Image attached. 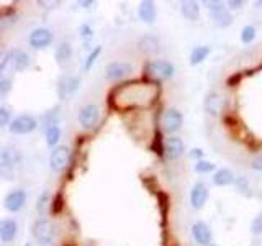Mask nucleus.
I'll use <instances>...</instances> for the list:
<instances>
[{"instance_id": "1", "label": "nucleus", "mask_w": 262, "mask_h": 246, "mask_svg": "<svg viewBox=\"0 0 262 246\" xmlns=\"http://www.w3.org/2000/svg\"><path fill=\"white\" fill-rule=\"evenodd\" d=\"M79 89H80V77L68 74V76H62L59 82H57V97L61 100H69L71 97L76 95Z\"/></svg>"}, {"instance_id": "2", "label": "nucleus", "mask_w": 262, "mask_h": 246, "mask_svg": "<svg viewBox=\"0 0 262 246\" xmlns=\"http://www.w3.org/2000/svg\"><path fill=\"white\" fill-rule=\"evenodd\" d=\"M146 72L154 79L164 80V79H170L172 76H174L176 68H174V64L169 63V61L156 59V61H151L149 64H147Z\"/></svg>"}, {"instance_id": "3", "label": "nucleus", "mask_w": 262, "mask_h": 246, "mask_svg": "<svg viewBox=\"0 0 262 246\" xmlns=\"http://www.w3.org/2000/svg\"><path fill=\"white\" fill-rule=\"evenodd\" d=\"M69 161H71V150L64 145L56 146L51 151V154H49V168L56 172L64 171L68 168Z\"/></svg>"}, {"instance_id": "4", "label": "nucleus", "mask_w": 262, "mask_h": 246, "mask_svg": "<svg viewBox=\"0 0 262 246\" xmlns=\"http://www.w3.org/2000/svg\"><path fill=\"white\" fill-rule=\"evenodd\" d=\"M36 127H38V121L35 117H31V115H20V117L12 120V123L8 125V130H10V133L13 135H27V133H31V131H35Z\"/></svg>"}, {"instance_id": "5", "label": "nucleus", "mask_w": 262, "mask_h": 246, "mask_svg": "<svg viewBox=\"0 0 262 246\" xmlns=\"http://www.w3.org/2000/svg\"><path fill=\"white\" fill-rule=\"evenodd\" d=\"M53 39H54L53 31L49 28L41 27V28H35L30 33L28 43L31 48H35V49H45L53 43Z\"/></svg>"}, {"instance_id": "6", "label": "nucleus", "mask_w": 262, "mask_h": 246, "mask_svg": "<svg viewBox=\"0 0 262 246\" xmlns=\"http://www.w3.org/2000/svg\"><path fill=\"white\" fill-rule=\"evenodd\" d=\"M77 118H79V123L82 125V128L92 130V128L97 127L98 118H100V110H98L97 105L89 104L85 107H82L79 115H77Z\"/></svg>"}, {"instance_id": "7", "label": "nucleus", "mask_w": 262, "mask_h": 246, "mask_svg": "<svg viewBox=\"0 0 262 246\" xmlns=\"http://www.w3.org/2000/svg\"><path fill=\"white\" fill-rule=\"evenodd\" d=\"M33 233L39 246H51L53 241V225L49 223V220L46 218H39L36 220L35 228H33Z\"/></svg>"}, {"instance_id": "8", "label": "nucleus", "mask_w": 262, "mask_h": 246, "mask_svg": "<svg viewBox=\"0 0 262 246\" xmlns=\"http://www.w3.org/2000/svg\"><path fill=\"white\" fill-rule=\"evenodd\" d=\"M131 72H133V64L117 61V63H112L106 66L105 77L108 80H121V79L128 77Z\"/></svg>"}, {"instance_id": "9", "label": "nucleus", "mask_w": 262, "mask_h": 246, "mask_svg": "<svg viewBox=\"0 0 262 246\" xmlns=\"http://www.w3.org/2000/svg\"><path fill=\"white\" fill-rule=\"evenodd\" d=\"M21 161V153L13 146H7L0 151V168L2 171L13 169L15 166H18Z\"/></svg>"}, {"instance_id": "10", "label": "nucleus", "mask_w": 262, "mask_h": 246, "mask_svg": "<svg viewBox=\"0 0 262 246\" xmlns=\"http://www.w3.org/2000/svg\"><path fill=\"white\" fill-rule=\"evenodd\" d=\"M182 113H180L177 109H169L166 110V113H164L162 117V127L166 131H169V133H176V131L180 130V127H182Z\"/></svg>"}, {"instance_id": "11", "label": "nucleus", "mask_w": 262, "mask_h": 246, "mask_svg": "<svg viewBox=\"0 0 262 246\" xmlns=\"http://www.w3.org/2000/svg\"><path fill=\"white\" fill-rule=\"evenodd\" d=\"M203 107H205V112L208 115H211V117H218V115L223 112L225 100L218 92H208L207 97H205Z\"/></svg>"}, {"instance_id": "12", "label": "nucleus", "mask_w": 262, "mask_h": 246, "mask_svg": "<svg viewBox=\"0 0 262 246\" xmlns=\"http://www.w3.org/2000/svg\"><path fill=\"white\" fill-rule=\"evenodd\" d=\"M25 202H27V194H25V191H21V189H15V191L7 194L4 205L8 212H18L23 209Z\"/></svg>"}, {"instance_id": "13", "label": "nucleus", "mask_w": 262, "mask_h": 246, "mask_svg": "<svg viewBox=\"0 0 262 246\" xmlns=\"http://www.w3.org/2000/svg\"><path fill=\"white\" fill-rule=\"evenodd\" d=\"M192 235H193V240L202 246H210L211 238H213L211 230L205 221H196V223L192 225Z\"/></svg>"}, {"instance_id": "14", "label": "nucleus", "mask_w": 262, "mask_h": 246, "mask_svg": "<svg viewBox=\"0 0 262 246\" xmlns=\"http://www.w3.org/2000/svg\"><path fill=\"white\" fill-rule=\"evenodd\" d=\"M207 199H208V189L205 184L202 182H196L192 189L190 192V203L195 210H200L205 207V203H207Z\"/></svg>"}, {"instance_id": "15", "label": "nucleus", "mask_w": 262, "mask_h": 246, "mask_svg": "<svg viewBox=\"0 0 262 246\" xmlns=\"http://www.w3.org/2000/svg\"><path fill=\"white\" fill-rule=\"evenodd\" d=\"M184 141L179 136H169L166 139V145H164V151L169 159H177L182 156L184 153Z\"/></svg>"}, {"instance_id": "16", "label": "nucleus", "mask_w": 262, "mask_h": 246, "mask_svg": "<svg viewBox=\"0 0 262 246\" xmlns=\"http://www.w3.org/2000/svg\"><path fill=\"white\" fill-rule=\"evenodd\" d=\"M16 232H18V225L13 218H4L0 221V240H2V243L13 241Z\"/></svg>"}, {"instance_id": "17", "label": "nucleus", "mask_w": 262, "mask_h": 246, "mask_svg": "<svg viewBox=\"0 0 262 246\" xmlns=\"http://www.w3.org/2000/svg\"><path fill=\"white\" fill-rule=\"evenodd\" d=\"M138 51L143 54H156L159 51V39L152 35H144L138 39Z\"/></svg>"}, {"instance_id": "18", "label": "nucleus", "mask_w": 262, "mask_h": 246, "mask_svg": "<svg viewBox=\"0 0 262 246\" xmlns=\"http://www.w3.org/2000/svg\"><path fill=\"white\" fill-rule=\"evenodd\" d=\"M10 63L16 71L21 72L30 68L31 59L28 53L21 51V49H13V51H10Z\"/></svg>"}, {"instance_id": "19", "label": "nucleus", "mask_w": 262, "mask_h": 246, "mask_svg": "<svg viewBox=\"0 0 262 246\" xmlns=\"http://www.w3.org/2000/svg\"><path fill=\"white\" fill-rule=\"evenodd\" d=\"M138 16L144 23H152L156 20V5L151 0H144V2H141L138 7Z\"/></svg>"}, {"instance_id": "20", "label": "nucleus", "mask_w": 262, "mask_h": 246, "mask_svg": "<svg viewBox=\"0 0 262 246\" xmlns=\"http://www.w3.org/2000/svg\"><path fill=\"white\" fill-rule=\"evenodd\" d=\"M180 12H182V15L185 16L187 20H196L200 15V7L196 2H193V0H185V2L180 4Z\"/></svg>"}, {"instance_id": "21", "label": "nucleus", "mask_w": 262, "mask_h": 246, "mask_svg": "<svg viewBox=\"0 0 262 246\" xmlns=\"http://www.w3.org/2000/svg\"><path fill=\"white\" fill-rule=\"evenodd\" d=\"M234 180H236L234 174L229 169H218L215 172V176H213V182H215V186H220V187L233 184Z\"/></svg>"}, {"instance_id": "22", "label": "nucleus", "mask_w": 262, "mask_h": 246, "mask_svg": "<svg viewBox=\"0 0 262 246\" xmlns=\"http://www.w3.org/2000/svg\"><path fill=\"white\" fill-rule=\"evenodd\" d=\"M72 57V46L69 43H61L56 49V61L59 66H64L66 63H69Z\"/></svg>"}, {"instance_id": "23", "label": "nucleus", "mask_w": 262, "mask_h": 246, "mask_svg": "<svg viewBox=\"0 0 262 246\" xmlns=\"http://www.w3.org/2000/svg\"><path fill=\"white\" fill-rule=\"evenodd\" d=\"M210 51H211L210 46H196V48H193L192 53H190V64L196 66V64L203 63L208 57Z\"/></svg>"}, {"instance_id": "24", "label": "nucleus", "mask_w": 262, "mask_h": 246, "mask_svg": "<svg viewBox=\"0 0 262 246\" xmlns=\"http://www.w3.org/2000/svg\"><path fill=\"white\" fill-rule=\"evenodd\" d=\"M213 22H215L216 27H220V28H226V27H229V25L233 23V16H231V13H229V12L226 10V8H225V10L213 13Z\"/></svg>"}, {"instance_id": "25", "label": "nucleus", "mask_w": 262, "mask_h": 246, "mask_svg": "<svg viewBox=\"0 0 262 246\" xmlns=\"http://www.w3.org/2000/svg\"><path fill=\"white\" fill-rule=\"evenodd\" d=\"M59 138H61V130L57 125H51L46 128V143L49 148H54L57 146V143H59Z\"/></svg>"}, {"instance_id": "26", "label": "nucleus", "mask_w": 262, "mask_h": 246, "mask_svg": "<svg viewBox=\"0 0 262 246\" xmlns=\"http://www.w3.org/2000/svg\"><path fill=\"white\" fill-rule=\"evenodd\" d=\"M100 53H102V48H100V46H97V48L92 49V51H90V54L87 56V59H85V63H84V71H85V72L92 69V66L95 64L97 57L100 56Z\"/></svg>"}, {"instance_id": "27", "label": "nucleus", "mask_w": 262, "mask_h": 246, "mask_svg": "<svg viewBox=\"0 0 262 246\" xmlns=\"http://www.w3.org/2000/svg\"><path fill=\"white\" fill-rule=\"evenodd\" d=\"M254 38H256V28H254L252 25H246L241 30V41L244 45H249Z\"/></svg>"}, {"instance_id": "28", "label": "nucleus", "mask_w": 262, "mask_h": 246, "mask_svg": "<svg viewBox=\"0 0 262 246\" xmlns=\"http://www.w3.org/2000/svg\"><path fill=\"white\" fill-rule=\"evenodd\" d=\"M193 169L196 172H200V174H205V172H211L213 169H215V164L210 162V161H196Z\"/></svg>"}, {"instance_id": "29", "label": "nucleus", "mask_w": 262, "mask_h": 246, "mask_svg": "<svg viewBox=\"0 0 262 246\" xmlns=\"http://www.w3.org/2000/svg\"><path fill=\"white\" fill-rule=\"evenodd\" d=\"M251 230L254 235H260L262 233V212L257 213V217L252 220V225H251Z\"/></svg>"}, {"instance_id": "30", "label": "nucleus", "mask_w": 262, "mask_h": 246, "mask_svg": "<svg viewBox=\"0 0 262 246\" xmlns=\"http://www.w3.org/2000/svg\"><path fill=\"white\" fill-rule=\"evenodd\" d=\"M48 200H49V192L43 191V194H41V197L38 199V207H36L39 213H45V210L48 207Z\"/></svg>"}, {"instance_id": "31", "label": "nucleus", "mask_w": 262, "mask_h": 246, "mask_svg": "<svg viewBox=\"0 0 262 246\" xmlns=\"http://www.w3.org/2000/svg\"><path fill=\"white\" fill-rule=\"evenodd\" d=\"M10 110L7 109V107H0V125L2 127H7L10 125Z\"/></svg>"}, {"instance_id": "32", "label": "nucleus", "mask_w": 262, "mask_h": 246, "mask_svg": "<svg viewBox=\"0 0 262 246\" xmlns=\"http://www.w3.org/2000/svg\"><path fill=\"white\" fill-rule=\"evenodd\" d=\"M10 89H12V80L10 79H8V77L0 79V95L5 97L8 92H10Z\"/></svg>"}, {"instance_id": "33", "label": "nucleus", "mask_w": 262, "mask_h": 246, "mask_svg": "<svg viewBox=\"0 0 262 246\" xmlns=\"http://www.w3.org/2000/svg\"><path fill=\"white\" fill-rule=\"evenodd\" d=\"M205 5H207V7H208V10H210V12H213V13L225 10L223 2H215V0H211V2H205Z\"/></svg>"}, {"instance_id": "34", "label": "nucleus", "mask_w": 262, "mask_h": 246, "mask_svg": "<svg viewBox=\"0 0 262 246\" xmlns=\"http://www.w3.org/2000/svg\"><path fill=\"white\" fill-rule=\"evenodd\" d=\"M62 209V195L61 194H57L54 199H53V203H51V210L53 213H59Z\"/></svg>"}, {"instance_id": "35", "label": "nucleus", "mask_w": 262, "mask_h": 246, "mask_svg": "<svg viewBox=\"0 0 262 246\" xmlns=\"http://www.w3.org/2000/svg\"><path fill=\"white\" fill-rule=\"evenodd\" d=\"M236 186L239 187L246 195H251V194L248 192V191H249V184H248V180H246L244 177H236Z\"/></svg>"}, {"instance_id": "36", "label": "nucleus", "mask_w": 262, "mask_h": 246, "mask_svg": "<svg viewBox=\"0 0 262 246\" xmlns=\"http://www.w3.org/2000/svg\"><path fill=\"white\" fill-rule=\"evenodd\" d=\"M80 35L84 36V38H90L94 35V30L89 27V25H82L80 27Z\"/></svg>"}, {"instance_id": "37", "label": "nucleus", "mask_w": 262, "mask_h": 246, "mask_svg": "<svg viewBox=\"0 0 262 246\" xmlns=\"http://www.w3.org/2000/svg\"><path fill=\"white\" fill-rule=\"evenodd\" d=\"M251 168H252L254 171H262V154L257 156V158L251 162Z\"/></svg>"}, {"instance_id": "38", "label": "nucleus", "mask_w": 262, "mask_h": 246, "mask_svg": "<svg viewBox=\"0 0 262 246\" xmlns=\"http://www.w3.org/2000/svg\"><path fill=\"white\" fill-rule=\"evenodd\" d=\"M190 158L202 161V158H203V151L200 150V148H195V150H192V153H190Z\"/></svg>"}, {"instance_id": "39", "label": "nucleus", "mask_w": 262, "mask_h": 246, "mask_svg": "<svg viewBox=\"0 0 262 246\" xmlns=\"http://www.w3.org/2000/svg\"><path fill=\"white\" fill-rule=\"evenodd\" d=\"M229 5H231V8H241L243 7V2L241 0H231V2H228Z\"/></svg>"}, {"instance_id": "40", "label": "nucleus", "mask_w": 262, "mask_h": 246, "mask_svg": "<svg viewBox=\"0 0 262 246\" xmlns=\"http://www.w3.org/2000/svg\"><path fill=\"white\" fill-rule=\"evenodd\" d=\"M239 77H241L239 74H237V76H233V77H229V79H228V84H229V86H233L234 82H237V80H239Z\"/></svg>"}, {"instance_id": "41", "label": "nucleus", "mask_w": 262, "mask_h": 246, "mask_svg": "<svg viewBox=\"0 0 262 246\" xmlns=\"http://www.w3.org/2000/svg\"><path fill=\"white\" fill-rule=\"evenodd\" d=\"M210 246H216V244H210Z\"/></svg>"}, {"instance_id": "42", "label": "nucleus", "mask_w": 262, "mask_h": 246, "mask_svg": "<svg viewBox=\"0 0 262 246\" xmlns=\"http://www.w3.org/2000/svg\"><path fill=\"white\" fill-rule=\"evenodd\" d=\"M25 246H30V244H25Z\"/></svg>"}]
</instances>
